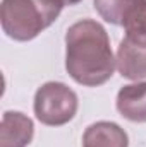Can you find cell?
Segmentation results:
<instances>
[{"mask_svg":"<svg viewBox=\"0 0 146 147\" xmlns=\"http://www.w3.org/2000/svg\"><path fill=\"white\" fill-rule=\"evenodd\" d=\"M115 69L107 29L93 19L74 22L65 33V70L72 80L98 87L112 79Z\"/></svg>","mask_w":146,"mask_h":147,"instance_id":"1","label":"cell"},{"mask_svg":"<svg viewBox=\"0 0 146 147\" xmlns=\"http://www.w3.org/2000/svg\"><path fill=\"white\" fill-rule=\"evenodd\" d=\"M64 7L62 0H2V29L14 41H31L57 21Z\"/></svg>","mask_w":146,"mask_h":147,"instance_id":"2","label":"cell"},{"mask_svg":"<svg viewBox=\"0 0 146 147\" xmlns=\"http://www.w3.org/2000/svg\"><path fill=\"white\" fill-rule=\"evenodd\" d=\"M77 94L64 82H45L35 94L33 110L46 127H62L77 113Z\"/></svg>","mask_w":146,"mask_h":147,"instance_id":"3","label":"cell"},{"mask_svg":"<svg viewBox=\"0 0 146 147\" xmlns=\"http://www.w3.org/2000/svg\"><path fill=\"white\" fill-rule=\"evenodd\" d=\"M35 135V125L21 111H5L0 123V147H28Z\"/></svg>","mask_w":146,"mask_h":147,"instance_id":"4","label":"cell"},{"mask_svg":"<svg viewBox=\"0 0 146 147\" xmlns=\"http://www.w3.org/2000/svg\"><path fill=\"white\" fill-rule=\"evenodd\" d=\"M117 70L129 80L146 79V45L124 36L117 48Z\"/></svg>","mask_w":146,"mask_h":147,"instance_id":"5","label":"cell"},{"mask_svg":"<svg viewBox=\"0 0 146 147\" xmlns=\"http://www.w3.org/2000/svg\"><path fill=\"white\" fill-rule=\"evenodd\" d=\"M117 111L129 121L146 123V82L120 87L115 99Z\"/></svg>","mask_w":146,"mask_h":147,"instance_id":"6","label":"cell"},{"mask_svg":"<svg viewBox=\"0 0 146 147\" xmlns=\"http://www.w3.org/2000/svg\"><path fill=\"white\" fill-rule=\"evenodd\" d=\"M83 147H129V137L113 121H96L84 130Z\"/></svg>","mask_w":146,"mask_h":147,"instance_id":"7","label":"cell"},{"mask_svg":"<svg viewBox=\"0 0 146 147\" xmlns=\"http://www.w3.org/2000/svg\"><path fill=\"white\" fill-rule=\"evenodd\" d=\"M141 0H93L100 17L113 26H122L129 12Z\"/></svg>","mask_w":146,"mask_h":147,"instance_id":"8","label":"cell"},{"mask_svg":"<svg viewBox=\"0 0 146 147\" xmlns=\"http://www.w3.org/2000/svg\"><path fill=\"white\" fill-rule=\"evenodd\" d=\"M126 38L136 43H145L146 45V0H141L126 17L122 24Z\"/></svg>","mask_w":146,"mask_h":147,"instance_id":"9","label":"cell"},{"mask_svg":"<svg viewBox=\"0 0 146 147\" xmlns=\"http://www.w3.org/2000/svg\"><path fill=\"white\" fill-rule=\"evenodd\" d=\"M62 2H64V5H76V3H79L83 0H62Z\"/></svg>","mask_w":146,"mask_h":147,"instance_id":"10","label":"cell"}]
</instances>
